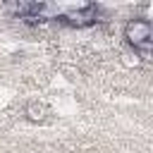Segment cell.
Wrapping results in <instances>:
<instances>
[{"instance_id": "obj_1", "label": "cell", "mask_w": 153, "mask_h": 153, "mask_svg": "<svg viewBox=\"0 0 153 153\" xmlns=\"http://www.w3.org/2000/svg\"><path fill=\"white\" fill-rule=\"evenodd\" d=\"M103 19V7L93 2H79V5H62L60 24H67L72 29H86Z\"/></svg>"}, {"instance_id": "obj_2", "label": "cell", "mask_w": 153, "mask_h": 153, "mask_svg": "<svg viewBox=\"0 0 153 153\" xmlns=\"http://www.w3.org/2000/svg\"><path fill=\"white\" fill-rule=\"evenodd\" d=\"M26 117L31 120V122H45L48 120V108L43 105V103H29L26 105Z\"/></svg>"}, {"instance_id": "obj_3", "label": "cell", "mask_w": 153, "mask_h": 153, "mask_svg": "<svg viewBox=\"0 0 153 153\" xmlns=\"http://www.w3.org/2000/svg\"><path fill=\"white\" fill-rule=\"evenodd\" d=\"M122 62H124V65H129V67H131V65H139V55H136V53H134V55H131V53H127V55H122Z\"/></svg>"}]
</instances>
